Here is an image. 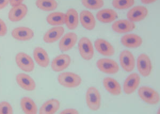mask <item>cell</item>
<instances>
[{"label":"cell","instance_id":"6da1fadb","mask_svg":"<svg viewBox=\"0 0 160 114\" xmlns=\"http://www.w3.org/2000/svg\"><path fill=\"white\" fill-rule=\"evenodd\" d=\"M57 80L60 85L66 88H76L82 83V78L78 74L70 72H62Z\"/></svg>","mask_w":160,"mask_h":114},{"label":"cell","instance_id":"7a4b0ae2","mask_svg":"<svg viewBox=\"0 0 160 114\" xmlns=\"http://www.w3.org/2000/svg\"><path fill=\"white\" fill-rule=\"evenodd\" d=\"M86 99L88 107L91 111L96 112L100 109L102 98L99 91L96 87H90L88 89Z\"/></svg>","mask_w":160,"mask_h":114},{"label":"cell","instance_id":"3957f363","mask_svg":"<svg viewBox=\"0 0 160 114\" xmlns=\"http://www.w3.org/2000/svg\"><path fill=\"white\" fill-rule=\"evenodd\" d=\"M139 96L146 103L156 105L160 102L159 93L154 89L148 86H142L138 91Z\"/></svg>","mask_w":160,"mask_h":114},{"label":"cell","instance_id":"277c9868","mask_svg":"<svg viewBox=\"0 0 160 114\" xmlns=\"http://www.w3.org/2000/svg\"><path fill=\"white\" fill-rule=\"evenodd\" d=\"M80 56L84 60H90L94 56V49L91 40L87 37H83L78 43Z\"/></svg>","mask_w":160,"mask_h":114},{"label":"cell","instance_id":"5b68a950","mask_svg":"<svg viewBox=\"0 0 160 114\" xmlns=\"http://www.w3.org/2000/svg\"><path fill=\"white\" fill-rule=\"evenodd\" d=\"M96 65L99 71L107 74H117L120 69L117 62L109 58H101L97 62Z\"/></svg>","mask_w":160,"mask_h":114},{"label":"cell","instance_id":"8992f818","mask_svg":"<svg viewBox=\"0 0 160 114\" xmlns=\"http://www.w3.org/2000/svg\"><path fill=\"white\" fill-rule=\"evenodd\" d=\"M17 65L25 72H32L34 69V62L29 55L25 52H19L15 58Z\"/></svg>","mask_w":160,"mask_h":114},{"label":"cell","instance_id":"52a82bcc","mask_svg":"<svg viewBox=\"0 0 160 114\" xmlns=\"http://www.w3.org/2000/svg\"><path fill=\"white\" fill-rule=\"evenodd\" d=\"M137 67L140 74L144 77L151 75L152 71V64L149 56L145 53H142L137 60Z\"/></svg>","mask_w":160,"mask_h":114},{"label":"cell","instance_id":"ba28073f","mask_svg":"<svg viewBox=\"0 0 160 114\" xmlns=\"http://www.w3.org/2000/svg\"><path fill=\"white\" fill-rule=\"evenodd\" d=\"M120 65L126 72H132L135 68L136 60L133 54L127 50L122 51L119 56Z\"/></svg>","mask_w":160,"mask_h":114},{"label":"cell","instance_id":"9c48e42d","mask_svg":"<svg viewBox=\"0 0 160 114\" xmlns=\"http://www.w3.org/2000/svg\"><path fill=\"white\" fill-rule=\"evenodd\" d=\"M140 83V77L136 72L131 73L124 82L123 91L127 95H130L136 90Z\"/></svg>","mask_w":160,"mask_h":114},{"label":"cell","instance_id":"30bf717a","mask_svg":"<svg viewBox=\"0 0 160 114\" xmlns=\"http://www.w3.org/2000/svg\"><path fill=\"white\" fill-rule=\"evenodd\" d=\"M71 62V57L68 54H60L53 59L51 68L55 72H60L68 68Z\"/></svg>","mask_w":160,"mask_h":114},{"label":"cell","instance_id":"8fae6325","mask_svg":"<svg viewBox=\"0 0 160 114\" xmlns=\"http://www.w3.org/2000/svg\"><path fill=\"white\" fill-rule=\"evenodd\" d=\"M148 13V9L142 6H137L131 8L127 15L128 19L133 22H138L144 20Z\"/></svg>","mask_w":160,"mask_h":114},{"label":"cell","instance_id":"7c38bea8","mask_svg":"<svg viewBox=\"0 0 160 114\" xmlns=\"http://www.w3.org/2000/svg\"><path fill=\"white\" fill-rule=\"evenodd\" d=\"M78 41V35L74 32L66 33L60 40L59 49L62 52H67L74 47Z\"/></svg>","mask_w":160,"mask_h":114},{"label":"cell","instance_id":"4fadbf2b","mask_svg":"<svg viewBox=\"0 0 160 114\" xmlns=\"http://www.w3.org/2000/svg\"><path fill=\"white\" fill-rule=\"evenodd\" d=\"M95 47L98 52L102 56L111 57L114 54V47L108 41L103 38H98L95 41Z\"/></svg>","mask_w":160,"mask_h":114},{"label":"cell","instance_id":"5bb4252c","mask_svg":"<svg viewBox=\"0 0 160 114\" xmlns=\"http://www.w3.org/2000/svg\"><path fill=\"white\" fill-rule=\"evenodd\" d=\"M112 28L115 33L124 34L133 31L136 28V25L129 19H120L113 23Z\"/></svg>","mask_w":160,"mask_h":114},{"label":"cell","instance_id":"9a60e30c","mask_svg":"<svg viewBox=\"0 0 160 114\" xmlns=\"http://www.w3.org/2000/svg\"><path fill=\"white\" fill-rule=\"evenodd\" d=\"M16 82L22 89L27 91H33L36 89V83L33 78L25 73H19L16 76Z\"/></svg>","mask_w":160,"mask_h":114},{"label":"cell","instance_id":"2e32d148","mask_svg":"<svg viewBox=\"0 0 160 114\" xmlns=\"http://www.w3.org/2000/svg\"><path fill=\"white\" fill-rule=\"evenodd\" d=\"M11 35L13 38L20 41H28L33 38L34 33L32 29L27 27H18L13 29Z\"/></svg>","mask_w":160,"mask_h":114},{"label":"cell","instance_id":"e0dca14e","mask_svg":"<svg viewBox=\"0 0 160 114\" xmlns=\"http://www.w3.org/2000/svg\"><path fill=\"white\" fill-rule=\"evenodd\" d=\"M65 29L61 26H58L52 27L44 35V42L46 43L50 44L57 42L59 40L64 34Z\"/></svg>","mask_w":160,"mask_h":114},{"label":"cell","instance_id":"ac0fdd59","mask_svg":"<svg viewBox=\"0 0 160 114\" xmlns=\"http://www.w3.org/2000/svg\"><path fill=\"white\" fill-rule=\"evenodd\" d=\"M28 12V7L24 4H20L18 6H13L10 9L8 18L11 22H19L26 16Z\"/></svg>","mask_w":160,"mask_h":114},{"label":"cell","instance_id":"d6986e66","mask_svg":"<svg viewBox=\"0 0 160 114\" xmlns=\"http://www.w3.org/2000/svg\"><path fill=\"white\" fill-rule=\"evenodd\" d=\"M122 45L131 49L137 48L142 45V39L140 36L136 34L124 35L121 39Z\"/></svg>","mask_w":160,"mask_h":114},{"label":"cell","instance_id":"ffe728a7","mask_svg":"<svg viewBox=\"0 0 160 114\" xmlns=\"http://www.w3.org/2000/svg\"><path fill=\"white\" fill-rule=\"evenodd\" d=\"M33 57L37 64L42 68H47L50 64V58L47 52L42 47H35L33 51Z\"/></svg>","mask_w":160,"mask_h":114},{"label":"cell","instance_id":"44dd1931","mask_svg":"<svg viewBox=\"0 0 160 114\" xmlns=\"http://www.w3.org/2000/svg\"><path fill=\"white\" fill-rule=\"evenodd\" d=\"M106 90L113 96H119L122 93V89L120 84L114 78L110 77H105L102 81Z\"/></svg>","mask_w":160,"mask_h":114},{"label":"cell","instance_id":"7402d4cb","mask_svg":"<svg viewBox=\"0 0 160 114\" xmlns=\"http://www.w3.org/2000/svg\"><path fill=\"white\" fill-rule=\"evenodd\" d=\"M80 20L82 26L87 30L92 31L96 27V22L95 17L88 10H83L81 12Z\"/></svg>","mask_w":160,"mask_h":114},{"label":"cell","instance_id":"603a6c76","mask_svg":"<svg viewBox=\"0 0 160 114\" xmlns=\"http://www.w3.org/2000/svg\"><path fill=\"white\" fill-rule=\"evenodd\" d=\"M96 17L102 23L108 24L114 22L118 17V15L113 9H104L97 13Z\"/></svg>","mask_w":160,"mask_h":114},{"label":"cell","instance_id":"cb8c5ba5","mask_svg":"<svg viewBox=\"0 0 160 114\" xmlns=\"http://www.w3.org/2000/svg\"><path fill=\"white\" fill-rule=\"evenodd\" d=\"M60 107V102L58 100L56 99L48 100L40 107L39 114H55L59 109Z\"/></svg>","mask_w":160,"mask_h":114},{"label":"cell","instance_id":"d4e9b609","mask_svg":"<svg viewBox=\"0 0 160 114\" xmlns=\"http://www.w3.org/2000/svg\"><path fill=\"white\" fill-rule=\"evenodd\" d=\"M65 24L69 30H74L78 25V11L74 8L68 9L65 13Z\"/></svg>","mask_w":160,"mask_h":114},{"label":"cell","instance_id":"484cf974","mask_svg":"<svg viewBox=\"0 0 160 114\" xmlns=\"http://www.w3.org/2000/svg\"><path fill=\"white\" fill-rule=\"evenodd\" d=\"M20 106L25 114H37L38 107L36 103L31 98L25 97L22 98L20 100Z\"/></svg>","mask_w":160,"mask_h":114},{"label":"cell","instance_id":"4316f807","mask_svg":"<svg viewBox=\"0 0 160 114\" xmlns=\"http://www.w3.org/2000/svg\"><path fill=\"white\" fill-rule=\"evenodd\" d=\"M47 22L51 26L62 25L65 22V13L62 12L51 13L47 17Z\"/></svg>","mask_w":160,"mask_h":114},{"label":"cell","instance_id":"83f0119b","mask_svg":"<svg viewBox=\"0 0 160 114\" xmlns=\"http://www.w3.org/2000/svg\"><path fill=\"white\" fill-rule=\"evenodd\" d=\"M35 4L38 9L44 11H53L58 7L56 0H37Z\"/></svg>","mask_w":160,"mask_h":114},{"label":"cell","instance_id":"f1b7e54d","mask_svg":"<svg viewBox=\"0 0 160 114\" xmlns=\"http://www.w3.org/2000/svg\"><path fill=\"white\" fill-rule=\"evenodd\" d=\"M83 6L90 10H98L102 7L104 5L103 0H81Z\"/></svg>","mask_w":160,"mask_h":114},{"label":"cell","instance_id":"f546056e","mask_svg":"<svg viewBox=\"0 0 160 114\" xmlns=\"http://www.w3.org/2000/svg\"><path fill=\"white\" fill-rule=\"evenodd\" d=\"M135 0H113V7L118 10L129 9L135 4Z\"/></svg>","mask_w":160,"mask_h":114},{"label":"cell","instance_id":"4dcf8cb0","mask_svg":"<svg viewBox=\"0 0 160 114\" xmlns=\"http://www.w3.org/2000/svg\"><path fill=\"white\" fill-rule=\"evenodd\" d=\"M12 114V107L8 102H2L0 103V114Z\"/></svg>","mask_w":160,"mask_h":114},{"label":"cell","instance_id":"1f68e13d","mask_svg":"<svg viewBox=\"0 0 160 114\" xmlns=\"http://www.w3.org/2000/svg\"><path fill=\"white\" fill-rule=\"evenodd\" d=\"M7 33V27L3 20L0 18V36H5Z\"/></svg>","mask_w":160,"mask_h":114},{"label":"cell","instance_id":"d6a6232c","mask_svg":"<svg viewBox=\"0 0 160 114\" xmlns=\"http://www.w3.org/2000/svg\"><path fill=\"white\" fill-rule=\"evenodd\" d=\"M60 114H78V111L74 108H68L64 109L60 112Z\"/></svg>","mask_w":160,"mask_h":114},{"label":"cell","instance_id":"836d02e7","mask_svg":"<svg viewBox=\"0 0 160 114\" xmlns=\"http://www.w3.org/2000/svg\"><path fill=\"white\" fill-rule=\"evenodd\" d=\"M10 3V0H0V10H2Z\"/></svg>","mask_w":160,"mask_h":114},{"label":"cell","instance_id":"e575fe53","mask_svg":"<svg viewBox=\"0 0 160 114\" xmlns=\"http://www.w3.org/2000/svg\"><path fill=\"white\" fill-rule=\"evenodd\" d=\"M23 1L24 0H10V4L12 7H13L22 3Z\"/></svg>","mask_w":160,"mask_h":114},{"label":"cell","instance_id":"d590c367","mask_svg":"<svg viewBox=\"0 0 160 114\" xmlns=\"http://www.w3.org/2000/svg\"><path fill=\"white\" fill-rule=\"evenodd\" d=\"M142 3L144 4H149L153 3L154 2L157 1V0H140Z\"/></svg>","mask_w":160,"mask_h":114},{"label":"cell","instance_id":"8d00e7d4","mask_svg":"<svg viewBox=\"0 0 160 114\" xmlns=\"http://www.w3.org/2000/svg\"><path fill=\"white\" fill-rule=\"evenodd\" d=\"M0 59H1V57H0Z\"/></svg>","mask_w":160,"mask_h":114}]
</instances>
